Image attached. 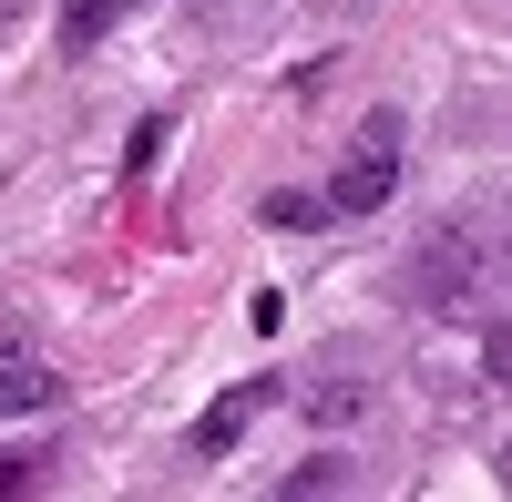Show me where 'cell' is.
<instances>
[{"instance_id": "7a4b0ae2", "label": "cell", "mask_w": 512, "mask_h": 502, "mask_svg": "<svg viewBox=\"0 0 512 502\" xmlns=\"http://www.w3.org/2000/svg\"><path fill=\"white\" fill-rule=\"evenodd\" d=\"M52 359H41L31 339H21V328H0V410H52Z\"/></svg>"}, {"instance_id": "3957f363", "label": "cell", "mask_w": 512, "mask_h": 502, "mask_svg": "<svg viewBox=\"0 0 512 502\" xmlns=\"http://www.w3.org/2000/svg\"><path fill=\"white\" fill-rule=\"evenodd\" d=\"M267 400H277L267 380L226 390V400H216V410H205V421H195V451H205V462H216V451H236V441H246V421H256V410H267Z\"/></svg>"}, {"instance_id": "6da1fadb", "label": "cell", "mask_w": 512, "mask_h": 502, "mask_svg": "<svg viewBox=\"0 0 512 502\" xmlns=\"http://www.w3.org/2000/svg\"><path fill=\"white\" fill-rule=\"evenodd\" d=\"M400 154H410V123H400V113H369L359 144H349V164H338V185H328V226L379 216V205L400 195Z\"/></svg>"}, {"instance_id": "ba28073f", "label": "cell", "mask_w": 512, "mask_h": 502, "mask_svg": "<svg viewBox=\"0 0 512 502\" xmlns=\"http://www.w3.org/2000/svg\"><path fill=\"white\" fill-rule=\"evenodd\" d=\"M195 11H216V0H195Z\"/></svg>"}, {"instance_id": "52a82bcc", "label": "cell", "mask_w": 512, "mask_h": 502, "mask_svg": "<svg viewBox=\"0 0 512 502\" xmlns=\"http://www.w3.org/2000/svg\"><path fill=\"white\" fill-rule=\"evenodd\" d=\"M308 11H349V0H308Z\"/></svg>"}, {"instance_id": "5b68a950", "label": "cell", "mask_w": 512, "mask_h": 502, "mask_svg": "<svg viewBox=\"0 0 512 502\" xmlns=\"http://www.w3.org/2000/svg\"><path fill=\"white\" fill-rule=\"evenodd\" d=\"M267 226H287V236L297 226H328V195H267Z\"/></svg>"}, {"instance_id": "8992f818", "label": "cell", "mask_w": 512, "mask_h": 502, "mask_svg": "<svg viewBox=\"0 0 512 502\" xmlns=\"http://www.w3.org/2000/svg\"><path fill=\"white\" fill-rule=\"evenodd\" d=\"M31 482V462H21V451H0V492H21Z\"/></svg>"}, {"instance_id": "277c9868", "label": "cell", "mask_w": 512, "mask_h": 502, "mask_svg": "<svg viewBox=\"0 0 512 502\" xmlns=\"http://www.w3.org/2000/svg\"><path fill=\"white\" fill-rule=\"evenodd\" d=\"M113 21H134V0H62V52H103L113 41Z\"/></svg>"}]
</instances>
